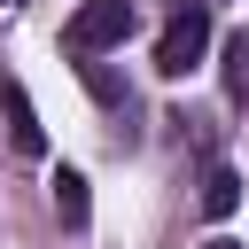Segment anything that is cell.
<instances>
[{"instance_id": "obj_1", "label": "cell", "mask_w": 249, "mask_h": 249, "mask_svg": "<svg viewBox=\"0 0 249 249\" xmlns=\"http://www.w3.org/2000/svg\"><path fill=\"white\" fill-rule=\"evenodd\" d=\"M202 54H210V8H202V0H179V8L163 16V31H156V70H163V78H187Z\"/></svg>"}, {"instance_id": "obj_2", "label": "cell", "mask_w": 249, "mask_h": 249, "mask_svg": "<svg viewBox=\"0 0 249 249\" xmlns=\"http://www.w3.org/2000/svg\"><path fill=\"white\" fill-rule=\"evenodd\" d=\"M124 31H132V0H78V16H70V47L78 54L124 47Z\"/></svg>"}, {"instance_id": "obj_3", "label": "cell", "mask_w": 249, "mask_h": 249, "mask_svg": "<svg viewBox=\"0 0 249 249\" xmlns=\"http://www.w3.org/2000/svg\"><path fill=\"white\" fill-rule=\"evenodd\" d=\"M0 117H8V140H16L23 156L47 148V124H39V109H31V93H23L16 78H0Z\"/></svg>"}, {"instance_id": "obj_4", "label": "cell", "mask_w": 249, "mask_h": 249, "mask_svg": "<svg viewBox=\"0 0 249 249\" xmlns=\"http://www.w3.org/2000/svg\"><path fill=\"white\" fill-rule=\"evenodd\" d=\"M54 218H62L70 233L93 218V195H86V179H78V171H54Z\"/></svg>"}, {"instance_id": "obj_5", "label": "cell", "mask_w": 249, "mask_h": 249, "mask_svg": "<svg viewBox=\"0 0 249 249\" xmlns=\"http://www.w3.org/2000/svg\"><path fill=\"white\" fill-rule=\"evenodd\" d=\"M202 210H210V218H233V210H241V179H233L226 163L202 179Z\"/></svg>"}, {"instance_id": "obj_6", "label": "cell", "mask_w": 249, "mask_h": 249, "mask_svg": "<svg viewBox=\"0 0 249 249\" xmlns=\"http://www.w3.org/2000/svg\"><path fill=\"white\" fill-rule=\"evenodd\" d=\"M226 93L249 109V31H233V39H226Z\"/></svg>"}, {"instance_id": "obj_7", "label": "cell", "mask_w": 249, "mask_h": 249, "mask_svg": "<svg viewBox=\"0 0 249 249\" xmlns=\"http://www.w3.org/2000/svg\"><path fill=\"white\" fill-rule=\"evenodd\" d=\"M202 249H241V241H202Z\"/></svg>"}, {"instance_id": "obj_8", "label": "cell", "mask_w": 249, "mask_h": 249, "mask_svg": "<svg viewBox=\"0 0 249 249\" xmlns=\"http://www.w3.org/2000/svg\"><path fill=\"white\" fill-rule=\"evenodd\" d=\"M0 8H8V0H0Z\"/></svg>"}]
</instances>
